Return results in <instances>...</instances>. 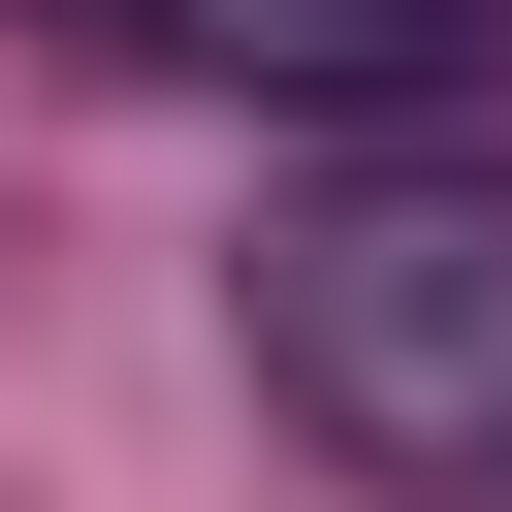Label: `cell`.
<instances>
[{
	"label": "cell",
	"instance_id": "cell-1",
	"mask_svg": "<svg viewBox=\"0 0 512 512\" xmlns=\"http://www.w3.org/2000/svg\"><path fill=\"white\" fill-rule=\"evenodd\" d=\"M256 384H288L352 480L512 512V192H480V160H352V192H288V224H256Z\"/></svg>",
	"mask_w": 512,
	"mask_h": 512
},
{
	"label": "cell",
	"instance_id": "cell-2",
	"mask_svg": "<svg viewBox=\"0 0 512 512\" xmlns=\"http://www.w3.org/2000/svg\"><path fill=\"white\" fill-rule=\"evenodd\" d=\"M64 32H192V64H448L480 0H64Z\"/></svg>",
	"mask_w": 512,
	"mask_h": 512
}]
</instances>
